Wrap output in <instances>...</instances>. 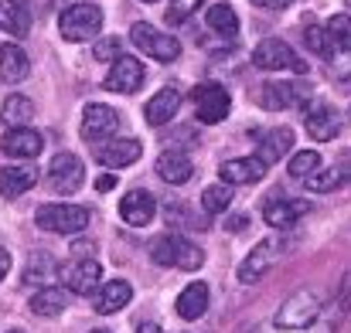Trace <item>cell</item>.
Segmentation results:
<instances>
[{"label": "cell", "instance_id": "cell-39", "mask_svg": "<svg viewBox=\"0 0 351 333\" xmlns=\"http://www.w3.org/2000/svg\"><path fill=\"white\" fill-rule=\"evenodd\" d=\"M93 252H96V241H75L72 245V255H79V258H93Z\"/></svg>", "mask_w": 351, "mask_h": 333}, {"label": "cell", "instance_id": "cell-43", "mask_svg": "<svg viewBox=\"0 0 351 333\" xmlns=\"http://www.w3.org/2000/svg\"><path fill=\"white\" fill-rule=\"evenodd\" d=\"M7 269H10V252H7V248H0V282H3Z\"/></svg>", "mask_w": 351, "mask_h": 333}, {"label": "cell", "instance_id": "cell-37", "mask_svg": "<svg viewBox=\"0 0 351 333\" xmlns=\"http://www.w3.org/2000/svg\"><path fill=\"white\" fill-rule=\"evenodd\" d=\"M202 3H205V0H171V21H184V17H191Z\"/></svg>", "mask_w": 351, "mask_h": 333}, {"label": "cell", "instance_id": "cell-27", "mask_svg": "<svg viewBox=\"0 0 351 333\" xmlns=\"http://www.w3.org/2000/svg\"><path fill=\"white\" fill-rule=\"evenodd\" d=\"M0 27L14 38H24L31 31V10L17 0H0Z\"/></svg>", "mask_w": 351, "mask_h": 333}, {"label": "cell", "instance_id": "cell-10", "mask_svg": "<svg viewBox=\"0 0 351 333\" xmlns=\"http://www.w3.org/2000/svg\"><path fill=\"white\" fill-rule=\"evenodd\" d=\"M62 279H65V289H69L72 296H89V293L99 286L103 269H99L96 258H75L72 265L62 269Z\"/></svg>", "mask_w": 351, "mask_h": 333}, {"label": "cell", "instance_id": "cell-47", "mask_svg": "<svg viewBox=\"0 0 351 333\" xmlns=\"http://www.w3.org/2000/svg\"><path fill=\"white\" fill-rule=\"evenodd\" d=\"M93 333H110V330H93Z\"/></svg>", "mask_w": 351, "mask_h": 333}, {"label": "cell", "instance_id": "cell-22", "mask_svg": "<svg viewBox=\"0 0 351 333\" xmlns=\"http://www.w3.org/2000/svg\"><path fill=\"white\" fill-rule=\"evenodd\" d=\"M140 153H143V146L136 143V139H113V143H106V146H99V163L103 167H130V163H136L140 160Z\"/></svg>", "mask_w": 351, "mask_h": 333}, {"label": "cell", "instance_id": "cell-17", "mask_svg": "<svg viewBox=\"0 0 351 333\" xmlns=\"http://www.w3.org/2000/svg\"><path fill=\"white\" fill-rule=\"evenodd\" d=\"M154 211H157V201H154L150 191H130L119 201V218L126 224H133V228H143V224L154 218Z\"/></svg>", "mask_w": 351, "mask_h": 333}, {"label": "cell", "instance_id": "cell-4", "mask_svg": "<svg viewBox=\"0 0 351 333\" xmlns=\"http://www.w3.org/2000/svg\"><path fill=\"white\" fill-rule=\"evenodd\" d=\"M103 27V10L96 3H72L58 17V31L65 41H89Z\"/></svg>", "mask_w": 351, "mask_h": 333}, {"label": "cell", "instance_id": "cell-45", "mask_svg": "<svg viewBox=\"0 0 351 333\" xmlns=\"http://www.w3.org/2000/svg\"><path fill=\"white\" fill-rule=\"evenodd\" d=\"M307 333H335V327H331V323H314Z\"/></svg>", "mask_w": 351, "mask_h": 333}, {"label": "cell", "instance_id": "cell-41", "mask_svg": "<svg viewBox=\"0 0 351 333\" xmlns=\"http://www.w3.org/2000/svg\"><path fill=\"white\" fill-rule=\"evenodd\" d=\"M256 7H263V10H283L290 0H252Z\"/></svg>", "mask_w": 351, "mask_h": 333}, {"label": "cell", "instance_id": "cell-31", "mask_svg": "<svg viewBox=\"0 0 351 333\" xmlns=\"http://www.w3.org/2000/svg\"><path fill=\"white\" fill-rule=\"evenodd\" d=\"M328 44H331L328 51H351V17L348 14H335L328 21Z\"/></svg>", "mask_w": 351, "mask_h": 333}, {"label": "cell", "instance_id": "cell-25", "mask_svg": "<svg viewBox=\"0 0 351 333\" xmlns=\"http://www.w3.org/2000/svg\"><path fill=\"white\" fill-rule=\"evenodd\" d=\"M290 146H293V129H287V126L269 129V133L263 136V143H259V160L269 167V163L283 160V157L290 153Z\"/></svg>", "mask_w": 351, "mask_h": 333}, {"label": "cell", "instance_id": "cell-34", "mask_svg": "<svg viewBox=\"0 0 351 333\" xmlns=\"http://www.w3.org/2000/svg\"><path fill=\"white\" fill-rule=\"evenodd\" d=\"M229 204H232V187H229V184H212V187H205L202 208H205L208 215H222V211H229Z\"/></svg>", "mask_w": 351, "mask_h": 333}, {"label": "cell", "instance_id": "cell-5", "mask_svg": "<svg viewBox=\"0 0 351 333\" xmlns=\"http://www.w3.org/2000/svg\"><path fill=\"white\" fill-rule=\"evenodd\" d=\"M89 218H93V215H89L86 208H79V204H45V208H38V215H34L38 228H45V231H51V235L86 231Z\"/></svg>", "mask_w": 351, "mask_h": 333}, {"label": "cell", "instance_id": "cell-24", "mask_svg": "<svg viewBox=\"0 0 351 333\" xmlns=\"http://www.w3.org/2000/svg\"><path fill=\"white\" fill-rule=\"evenodd\" d=\"M130 299H133V289H130V282L113 279V282H106V286L96 293V313H103V317L119 313V310H123Z\"/></svg>", "mask_w": 351, "mask_h": 333}, {"label": "cell", "instance_id": "cell-48", "mask_svg": "<svg viewBox=\"0 0 351 333\" xmlns=\"http://www.w3.org/2000/svg\"><path fill=\"white\" fill-rule=\"evenodd\" d=\"M147 3H157V0H147Z\"/></svg>", "mask_w": 351, "mask_h": 333}, {"label": "cell", "instance_id": "cell-1", "mask_svg": "<svg viewBox=\"0 0 351 333\" xmlns=\"http://www.w3.org/2000/svg\"><path fill=\"white\" fill-rule=\"evenodd\" d=\"M150 255L157 265H171V269H184V272H195L205 265V252L181 235H160L150 245Z\"/></svg>", "mask_w": 351, "mask_h": 333}, {"label": "cell", "instance_id": "cell-38", "mask_svg": "<svg viewBox=\"0 0 351 333\" xmlns=\"http://www.w3.org/2000/svg\"><path fill=\"white\" fill-rule=\"evenodd\" d=\"M96 58H119V38H103L99 44H96Z\"/></svg>", "mask_w": 351, "mask_h": 333}, {"label": "cell", "instance_id": "cell-21", "mask_svg": "<svg viewBox=\"0 0 351 333\" xmlns=\"http://www.w3.org/2000/svg\"><path fill=\"white\" fill-rule=\"evenodd\" d=\"M304 96H307V92H300V85H293V82H266V85L259 89L263 109H287V106L304 103Z\"/></svg>", "mask_w": 351, "mask_h": 333}, {"label": "cell", "instance_id": "cell-14", "mask_svg": "<svg viewBox=\"0 0 351 333\" xmlns=\"http://www.w3.org/2000/svg\"><path fill=\"white\" fill-rule=\"evenodd\" d=\"M41 146H45V139H41V133L31 129V126L10 129V133L3 136V143H0V150H3L7 157H14V160H34V157L41 153Z\"/></svg>", "mask_w": 351, "mask_h": 333}, {"label": "cell", "instance_id": "cell-46", "mask_svg": "<svg viewBox=\"0 0 351 333\" xmlns=\"http://www.w3.org/2000/svg\"><path fill=\"white\" fill-rule=\"evenodd\" d=\"M345 174H351V153H348V170H345Z\"/></svg>", "mask_w": 351, "mask_h": 333}, {"label": "cell", "instance_id": "cell-49", "mask_svg": "<svg viewBox=\"0 0 351 333\" xmlns=\"http://www.w3.org/2000/svg\"><path fill=\"white\" fill-rule=\"evenodd\" d=\"M10 333H21V330H10Z\"/></svg>", "mask_w": 351, "mask_h": 333}, {"label": "cell", "instance_id": "cell-8", "mask_svg": "<svg viewBox=\"0 0 351 333\" xmlns=\"http://www.w3.org/2000/svg\"><path fill=\"white\" fill-rule=\"evenodd\" d=\"M280 252H283V245L276 241V238H266V241H259L242 262H239V269H235V276H239V282H259L269 269H273V262L280 258Z\"/></svg>", "mask_w": 351, "mask_h": 333}, {"label": "cell", "instance_id": "cell-7", "mask_svg": "<svg viewBox=\"0 0 351 333\" xmlns=\"http://www.w3.org/2000/svg\"><path fill=\"white\" fill-rule=\"evenodd\" d=\"M191 103H195V112H198V119L202 122H222L229 109H232V96H229V89L226 85H219V82H202V85H195V92H191Z\"/></svg>", "mask_w": 351, "mask_h": 333}, {"label": "cell", "instance_id": "cell-12", "mask_svg": "<svg viewBox=\"0 0 351 333\" xmlns=\"http://www.w3.org/2000/svg\"><path fill=\"white\" fill-rule=\"evenodd\" d=\"M219 174H222V184H259L263 177H266V163L259 160V157H235V160H226L222 167H219Z\"/></svg>", "mask_w": 351, "mask_h": 333}, {"label": "cell", "instance_id": "cell-2", "mask_svg": "<svg viewBox=\"0 0 351 333\" xmlns=\"http://www.w3.org/2000/svg\"><path fill=\"white\" fill-rule=\"evenodd\" d=\"M317 317H321V299H317V293L300 289V293H293V296L276 310L273 327H276V330H307V327L317 323Z\"/></svg>", "mask_w": 351, "mask_h": 333}, {"label": "cell", "instance_id": "cell-26", "mask_svg": "<svg viewBox=\"0 0 351 333\" xmlns=\"http://www.w3.org/2000/svg\"><path fill=\"white\" fill-rule=\"evenodd\" d=\"M69 299H72L69 289H62V286H45L41 293L31 296V310H34L38 317H58V313L69 306Z\"/></svg>", "mask_w": 351, "mask_h": 333}, {"label": "cell", "instance_id": "cell-29", "mask_svg": "<svg viewBox=\"0 0 351 333\" xmlns=\"http://www.w3.org/2000/svg\"><path fill=\"white\" fill-rule=\"evenodd\" d=\"M62 276V269H58V262L48 255V252H38V255H31V262H27V272H24V282L31 286H45V282H55Z\"/></svg>", "mask_w": 351, "mask_h": 333}, {"label": "cell", "instance_id": "cell-11", "mask_svg": "<svg viewBox=\"0 0 351 333\" xmlns=\"http://www.w3.org/2000/svg\"><path fill=\"white\" fill-rule=\"evenodd\" d=\"M304 126H307L311 139L328 143V139H335L341 133V116H338V109H331L328 103H311L307 112H304Z\"/></svg>", "mask_w": 351, "mask_h": 333}, {"label": "cell", "instance_id": "cell-20", "mask_svg": "<svg viewBox=\"0 0 351 333\" xmlns=\"http://www.w3.org/2000/svg\"><path fill=\"white\" fill-rule=\"evenodd\" d=\"M34 184H38L34 163H27V167H0V194H3L7 201L21 198V194L31 191Z\"/></svg>", "mask_w": 351, "mask_h": 333}, {"label": "cell", "instance_id": "cell-30", "mask_svg": "<svg viewBox=\"0 0 351 333\" xmlns=\"http://www.w3.org/2000/svg\"><path fill=\"white\" fill-rule=\"evenodd\" d=\"M34 116V106H31V99L27 96H7L3 99V109H0V119L10 126V129H24L27 126V119Z\"/></svg>", "mask_w": 351, "mask_h": 333}, {"label": "cell", "instance_id": "cell-35", "mask_svg": "<svg viewBox=\"0 0 351 333\" xmlns=\"http://www.w3.org/2000/svg\"><path fill=\"white\" fill-rule=\"evenodd\" d=\"M317 170H321V153H317V150H300V153L290 157V174H293V177L307 181V177L317 174Z\"/></svg>", "mask_w": 351, "mask_h": 333}, {"label": "cell", "instance_id": "cell-6", "mask_svg": "<svg viewBox=\"0 0 351 333\" xmlns=\"http://www.w3.org/2000/svg\"><path fill=\"white\" fill-rule=\"evenodd\" d=\"M130 41H133L143 55H150V58H157V62H174V58L181 55L178 38H171V34H164V31H157L154 24H143V21L130 27Z\"/></svg>", "mask_w": 351, "mask_h": 333}, {"label": "cell", "instance_id": "cell-23", "mask_svg": "<svg viewBox=\"0 0 351 333\" xmlns=\"http://www.w3.org/2000/svg\"><path fill=\"white\" fill-rule=\"evenodd\" d=\"M27 72H31L27 55H24L17 44H3V48H0V79H3L7 85H17V82L27 79Z\"/></svg>", "mask_w": 351, "mask_h": 333}, {"label": "cell", "instance_id": "cell-3", "mask_svg": "<svg viewBox=\"0 0 351 333\" xmlns=\"http://www.w3.org/2000/svg\"><path fill=\"white\" fill-rule=\"evenodd\" d=\"M252 65L263 68V72H297V75H307V65L300 62V55L287 41H280V38L259 41L256 51H252Z\"/></svg>", "mask_w": 351, "mask_h": 333}, {"label": "cell", "instance_id": "cell-36", "mask_svg": "<svg viewBox=\"0 0 351 333\" xmlns=\"http://www.w3.org/2000/svg\"><path fill=\"white\" fill-rule=\"evenodd\" d=\"M304 41H307V48H311V51H317L321 58H324V55H328V48H331V44H328V27H317V24H311V27H307V38H304Z\"/></svg>", "mask_w": 351, "mask_h": 333}, {"label": "cell", "instance_id": "cell-28", "mask_svg": "<svg viewBox=\"0 0 351 333\" xmlns=\"http://www.w3.org/2000/svg\"><path fill=\"white\" fill-rule=\"evenodd\" d=\"M208 310V286L205 282H191L181 296H178V313L184 320H198Z\"/></svg>", "mask_w": 351, "mask_h": 333}, {"label": "cell", "instance_id": "cell-40", "mask_svg": "<svg viewBox=\"0 0 351 333\" xmlns=\"http://www.w3.org/2000/svg\"><path fill=\"white\" fill-rule=\"evenodd\" d=\"M351 306V272L345 276V282H341V310H348Z\"/></svg>", "mask_w": 351, "mask_h": 333}, {"label": "cell", "instance_id": "cell-18", "mask_svg": "<svg viewBox=\"0 0 351 333\" xmlns=\"http://www.w3.org/2000/svg\"><path fill=\"white\" fill-rule=\"evenodd\" d=\"M191 174H195V167H191V157L184 150H164L157 157V177L160 181H167V184H188Z\"/></svg>", "mask_w": 351, "mask_h": 333}, {"label": "cell", "instance_id": "cell-13", "mask_svg": "<svg viewBox=\"0 0 351 333\" xmlns=\"http://www.w3.org/2000/svg\"><path fill=\"white\" fill-rule=\"evenodd\" d=\"M140 82H143V65L136 62V58H126V55H119L117 62H113V68L106 72V89L110 92H136L140 89Z\"/></svg>", "mask_w": 351, "mask_h": 333}, {"label": "cell", "instance_id": "cell-19", "mask_svg": "<svg viewBox=\"0 0 351 333\" xmlns=\"http://www.w3.org/2000/svg\"><path fill=\"white\" fill-rule=\"evenodd\" d=\"M300 215H307V201H266V208H263V218L269 228H276V231H287V228H293V224L300 222Z\"/></svg>", "mask_w": 351, "mask_h": 333}, {"label": "cell", "instance_id": "cell-16", "mask_svg": "<svg viewBox=\"0 0 351 333\" xmlns=\"http://www.w3.org/2000/svg\"><path fill=\"white\" fill-rule=\"evenodd\" d=\"M181 109V89L178 85H164L147 106H143V119L150 122V126H164V122H171L174 116Z\"/></svg>", "mask_w": 351, "mask_h": 333}, {"label": "cell", "instance_id": "cell-9", "mask_svg": "<svg viewBox=\"0 0 351 333\" xmlns=\"http://www.w3.org/2000/svg\"><path fill=\"white\" fill-rule=\"evenodd\" d=\"M48 184H51V191H58V194H75L82 184H86V163L75 157V153H58L55 160H51V167H48Z\"/></svg>", "mask_w": 351, "mask_h": 333}, {"label": "cell", "instance_id": "cell-33", "mask_svg": "<svg viewBox=\"0 0 351 333\" xmlns=\"http://www.w3.org/2000/svg\"><path fill=\"white\" fill-rule=\"evenodd\" d=\"M345 184V170L341 167H328V170H317V174H311L307 181H304V187L307 191H314V194H328V191H338Z\"/></svg>", "mask_w": 351, "mask_h": 333}, {"label": "cell", "instance_id": "cell-44", "mask_svg": "<svg viewBox=\"0 0 351 333\" xmlns=\"http://www.w3.org/2000/svg\"><path fill=\"white\" fill-rule=\"evenodd\" d=\"M136 333H164V330H160L157 323H140V327H136Z\"/></svg>", "mask_w": 351, "mask_h": 333}, {"label": "cell", "instance_id": "cell-15", "mask_svg": "<svg viewBox=\"0 0 351 333\" xmlns=\"http://www.w3.org/2000/svg\"><path fill=\"white\" fill-rule=\"evenodd\" d=\"M117 126H119V116L110 106H103V103H93L82 112V136L86 139H106V136L117 133Z\"/></svg>", "mask_w": 351, "mask_h": 333}, {"label": "cell", "instance_id": "cell-32", "mask_svg": "<svg viewBox=\"0 0 351 333\" xmlns=\"http://www.w3.org/2000/svg\"><path fill=\"white\" fill-rule=\"evenodd\" d=\"M208 27L219 31L222 38H235V34H239V17H235L232 3H215V7L208 10Z\"/></svg>", "mask_w": 351, "mask_h": 333}, {"label": "cell", "instance_id": "cell-42", "mask_svg": "<svg viewBox=\"0 0 351 333\" xmlns=\"http://www.w3.org/2000/svg\"><path fill=\"white\" fill-rule=\"evenodd\" d=\"M110 187H117V174H103L96 181V191H110Z\"/></svg>", "mask_w": 351, "mask_h": 333}]
</instances>
